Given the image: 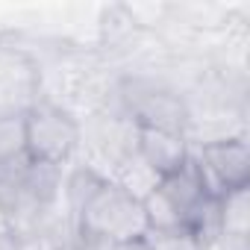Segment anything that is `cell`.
<instances>
[{"mask_svg": "<svg viewBox=\"0 0 250 250\" xmlns=\"http://www.w3.org/2000/svg\"><path fill=\"white\" fill-rule=\"evenodd\" d=\"M194 159H197L200 174L215 197L244 188L250 183V147L241 136L206 142V145H200Z\"/></svg>", "mask_w": 250, "mask_h": 250, "instance_id": "obj_3", "label": "cell"}, {"mask_svg": "<svg viewBox=\"0 0 250 250\" xmlns=\"http://www.w3.org/2000/svg\"><path fill=\"white\" fill-rule=\"evenodd\" d=\"M136 153L145 159V165L162 180L174 174L186 159L191 156L188 142L183 133H168V130H150V127H136Z\"/></svg>", "mask_w": 250, "mask_h": 250, "instance_id": "obj_5", "label": "cell"}, {"mask_svg": "<svg viewBox=\"0 0 250 250\" xmlns=\"http://www.w3.org/2000/svg\"><path fill=\"white\" fill-rule=\"evenodd\" d=\"M24 124H27V162L33 165L62 168V162H68L83 145L80 121L53 100L33 103L24 112Z\"/></svg>", "mask_w": 250, "mask_h": 250, "instance_id": "obj_2", "label": "cell"}, {"mask_svg": "<svg viewBox=\"0 0 250 250\" xmlns=\"http://www.w3.org/2000/svg\"><path fill=\"white\" fill-rule=\"evenodd\" d=\"M197 250H250L247 247V238H235V235H227V232H209L206 238L197 241Z\"/></svg>", "mask_w": 250, "mask_h": 250, "instance_id": "obj_8", "label": "cell"}, {"mask_svg": "<svg viewBox=\"0 0 250 250\" xmlns=\"http://www.w3.org/2000/svg\"><path fill=\"white\" fill-rule=\"evenodd\" d=\"M127 103H130V121L136 127L168 130V133H183L186 136L188 112H186V103L174 91L145 85L136 94H127Z\"/></svg>", "mask_w": 250, "mask_h": 250, "instance_id": "obj_4", "label": "cell"}, {"mask_svg": "<svg viewBox=\"0 0 250 250\" xmlns=\"http://www.w3.org/2000/svg\"><path fill=\"white\" fill-rule=\"evenodd\" d=\"M247 186L244 188H235V191H227L218 197V212H215V221H218V232H227V235H235V238H247L250 232V197H247Z\"/></svg>", "mask_w": 250, "mask_h": 250, "instance_id": "obj_6", "label": "cell"}, {"mask_svg": "<svg viewBox=\"0 0 250 250\" xmlns=\"http://www.w3.org/2000/svg\"><path fill=\"white\" fill-rule=\"evenodd\" d=\"M77 227L85 238L106 241L115 247H133L147 241L150 227L145 218V206L139 197L124 191L112 180H103L91 200L83 206Z\"/></svg>", "mask_w": 250, "mask_h": 250, "instance_id": "obj_1", "label": "cell"}, {"mask_svg": "<svg viewBox=\"0 0 250 250\" xmlns=\"http://www.w3.org/2000/svg\"><path fill=\"white\" fill-rule=\"evenodd\" d=\"M27 162V124L24 112L0 115V168Z\"/></svg>", "mask_w": 250, "mask_h": 250, "instance_id": "obj_7", "label": "cell"}]
</instances>
